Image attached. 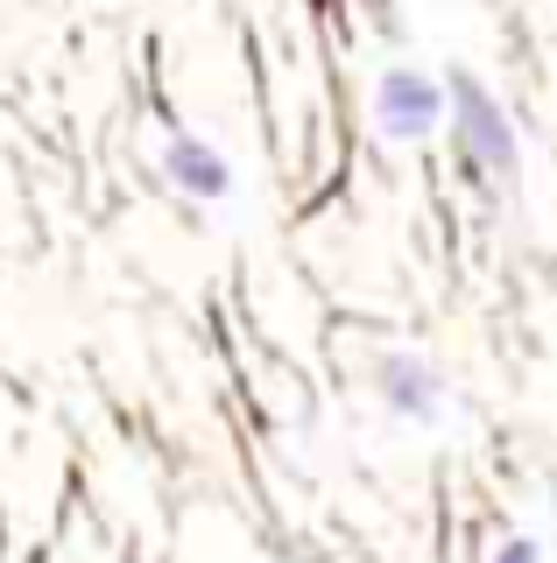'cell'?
<instances>
[{
	"label": "cell",
	"mask_w": 557,
	"mask_h": 563,
	"mask_svg": "<svg viewBox=\"0 0 557 563\" xmlns=\"http://www.w3.org/2000/svg\"><path fill=\"white\" fill-rule=\"evenodd\" d=\"M445 120H451V141H459L466 169L473 176H494V184H509L522 169V134L509 120V106H501L473 70H445Z\"/></svg>",
	"instance_id": "cell-1"
},
{
	"label": "cell",
	"mask_w": 557,
	"mask_h": 563,
	"mask_svg": "<svg viewBox=\"0 0 557 563\" xmlns=\"http://www.w3.org/2000/svg\"><path fill=\"white\" fill-rule=\"evenodd\" d=\"M445 78H424L416 64H389L374 78V134L381 141H430L445 120Z\"/></svg>",
	"instance_id": "cell-2"
},
{
	"label": "cell",
	"mask_w": 557,
	"mask_h": 563,
	"mask_svg": "<svg viewBox=\"0 0 557 563\" xmlns=\"http://www.w3.org/2000/svg\"><path fill=\"white\" fill-rule=\"evenodd\" d=\"M374 395H381V409L403 416V422H438L445 416V374L430 360H416V352H381Z\"/></svg>",
	"instance_id": "cell-3"
},
{
	"label": "cell",
	"mask_w": 557,
	"mask_h": 563,
	"mask_svg": "<svg viewBox=\"0 0 557 563\" xmlns=\"http://www.w3.org/2000/svg\"><path fill=\"white\" fill-rule=\"evenodd\" d=\"M163 176H170V190L190 198V205H226L233 198V163H226L205 134H184V128L163 141Z\"/></svg>",
	"instance_id": "cell-4"
},
{
	"label": "cell",
	"mask_w": 557,
	"mask_h": 563,
	"mask_svg": "<svg viewBox=\"0 0 557 563\" xmlns=\"http://www.w3.org/2000/svg\"><path fill=\"white\" fill-rule=\"evenodd\" d=\"M487 563H544V542H536V536H509Z\"/></svg>",
	"instance_id": "cell-5"
}]
</instances>
